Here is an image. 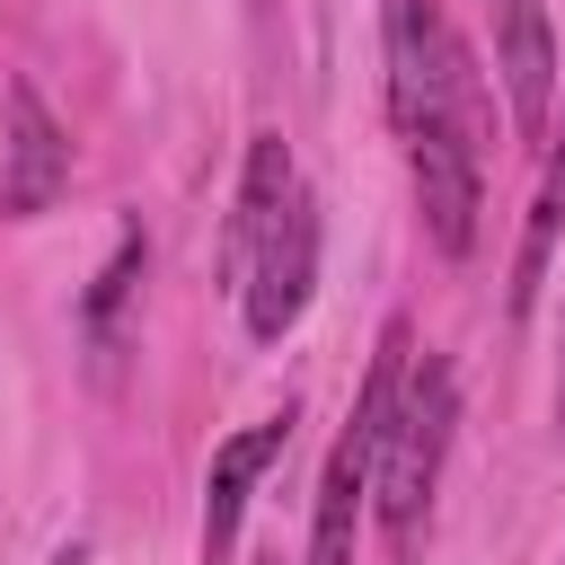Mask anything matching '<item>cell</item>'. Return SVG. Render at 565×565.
<instances>
[{
	"mask_svg": "<svg viewBox=\"0 0 565 565\" xmlns=\"http://www.w3.org/2000/svg\"><path fill=\"white\" fill-rule=\"evenodd\" d=\"M450 424H459L450 362H441V353H424V362L397 380L388 433H380V450H371V503H380V530H388L397 547H415V530H424V512H433V486H441Z\"/></svg>",
	"mask_w": 565,
	"mask_h": 565,
	"instance_id": "1",
	"label": "cell"
},
{
	"mask_svg": "<svg viewBox=\"0 0 565 565\" xmlns=\"http://www.w3.org/2000/svg\"><path fill=\"white\" fill-rule=\"evenodd\" d=\"M388 115H397V132L441 124V132H459L468 150H486V141H477V132H486L477 71H468V53H459V35L441 26L433 0H388Z\"/></svg>",
	"mask_w": 565,
	"mask_h": 565,
	"instance_id": "2",
	"label": "cell"
},
{
	"mask_svg": "<svg viewBox=\"0 0 565 565\" xmlns=\"http://www.w3.org/2000/svg\"><path fill=\"white\" fill-rule=\"evenodd\" d=\"M309 282H318V203L291 185V194L274 203V221H265V238H256L247 274H238L247 335H256V344H274V335L309 309Z\"/></svg>",
	"mask_w": 565,
	"mask_h": 565,
	"instance_id": "3",
	"label": "cell"
},
{
	"mask_svg": "<svg viewBox=\"0 0 565 565\" xmlns=\"http://www.w3.org/2000/svg\"><path fill=\"white\" fill-rule=\"evenodd\" d=\"M0 124H9V177H0V212H9V221H35V212H53V203L71 194V141H62L53 106H44L26 79H9V88H0Z\"/></svg>",
	"mask_w": 565,
	"mask_h": 565,
	"instance_id": "4",
	"label": "cell"
},
{
	"mask_svg": "<svg viewBox=\"0 0 565 565\" xmlns=\"http://www.w3.org/2000/svg\"><path fill=\"white\" fill-rule=\"evenodd\" d=\"M406 168H415V203H424V238L441 256H468L477 247V150L441 124L406 132Z\"/></svg>",
	"mask_w": 565,
	"mask_h": 565,
	"instance_id": "5",
	"label": "cell"
},
{
	"mask_svg": "<svg viewBox=\"0 0 565 565\" xmlns=\"http://www.w3.org/2000/svg\"><path fill=\"white\" fill-rule=\"evenodd\" d=\"M282 450H291V406L265 415V424H247V433H230V441L212 450V477H203V565H230L238 521H247V494H256V477H265Z\"/></svg>",
	"mask_w": 565,
	"mask_h": 565,
	"instance_id": "6",
	"label": "cell"
},
{
	"mask_svg": "<svg viewBox=\"0 0 565 565\" xmlns=\"http://www.w3.org/2000/svg\"><path fill=\"white\" fill-rule=\"evenodd\" d=\"M494 71L512 97L521 132H547L556 106V35H547V0H494Z\"/></svg>",
	"mask_w": 565,
	"mask_h": 565,
	"instance_id": "7",
	"label": "cell"
},
{
	"mask_svg": "<svg viewBox=\"0 0 565 565\" xmlns=\"http://www.w3.org/2000/svg\"><path fill=\"white\" fill-rule=\"evenodd\" d=\"M556 230H565V132L547 150V177H539V203H530V230H521V256H512V318L539 300L547 282V256H556Z\"/></svg>",
	"mask_w": 565,
	"mask_h": 565,
	"instance_id": "8",
	"label": "cell"
},
{
	"mask_svg": "<svg viewBox=\"0 0 565 565\" xmlns=\"http://www.w3.org/2000/svg\"><path fill=\"white\" fill-rule=\"evenodd\" d=\"M132 274H141V238H124V247H115V265L97 274V291H88V327H106V318H115V300L132 291Z\"/></svg>",
	"mask_w": 565,
	"mask_h": 565,
	"instance_id": "9",
	"label": "cell"
},
{
	"mask_svg": "<svg viewBox=\"0 0 565 565\" xmlns=\"http://www.w3.org/2000/svg\"><path fill=\"white\" fill-rule=\"evenodd\" d=\"M265 565H282V556H265Z\"/></svg>",
	"mask_w": 565,
	"mask_h": 565,
	"instance_id": "10",
	"label": "cell"
}]
</instances>
